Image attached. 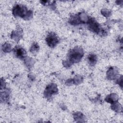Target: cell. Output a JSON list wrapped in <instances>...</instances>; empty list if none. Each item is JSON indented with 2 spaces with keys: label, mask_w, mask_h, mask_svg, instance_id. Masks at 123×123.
<instances>
[{
  "label": "cell",
  "mask_w": 123,
  "mask_h": 123,
  "mask_svg": "<svg viewBox=\"0 0 123 123\" xmlns=\"http://www.w3.org/2000/svg\"><path fill=\"white\" fill-rule=\"evenodd\" d=\"M13 13L15 16H20L24 18H29L31 17L30 12L27 11V10L25 7L17 5L13 10Z\"/></svg>",
  "instance_id": "obj_1"
},
{
  "label": "cell",
  "mask_w": 123,
  "mask_h": 123,
  "mask_svg": "<svg viewBox=\"0 0 123 123\" xmlns=\"http://www.w3.org/2000/svg\"><path fill=\"white\" fill-rule=\"evenodd\" d=\"M83 55V51L80 48H77L71 51L69 54L70 62L72 63L78 62Z\"/></svg>",
  "instance_id": "obj_2"
},
{
  "label": "cell",
  "mask_w": 123,
  "mask_h": 123,
  "mask_svg": "<svg viewBox=\"0 0 123 123\" xmlns=\"http://www.w3.org/2000/svg\"><path fill=\"white\" fill-rule=\"evenodd\" d=\"M46 41L49 47H54L58 43L59 39L54 33H51L47 37Z\"/></svg>",
  "instance_id": "obj_3"
},
{
  "label": "cell",
  "mask_w": 123,
  "mask_h": 123,
  "mask_svg": "<svg viewBox=\"0 0 123 123\" xmlns=\"http://www.w3.org/2000/svg\"><path fill=\"white\" fill-rule=\"evenodd\" d=\"M89 27L92 30L96 32H98L100 29L98 24L92 19H90L89 21Z\"/></svg>",
  "instance_id": "obj_4"
},
{
  "label": "cell",
  "mask_w": 123,
  "mask_h": 123,
  "mask_svg": "<svg viewBox=\"0 0 123 123\" xmlns=\"http://www.w3.org/2000/svg\"><path fill=\"white\" fill-rule=\"evenodd\" d=\"M57 91V88L56 87V86L54 85V84H51L48 86V87L46 88V95L47 97L48 96H50L51 94H54L55 92H56Z\"/></svg>",
  "instance_id": "obj_5"
},
{
  "label": "cell",
  "mask_w": 123,
  "mask_h": 123,
  "mask_svg": "<svg viewBox=\"0 0 123 123\" xmlns=\"http://www.w3.org/2000/svg\"><path fill=\"white\" fill-rule=\"evenodd\" d=\"M15 54L18 58H23L25 54V51L22 48H16L14 50Z\"/></svg>",
  "instance_id": "obj_6"
},
{
  "label": "cell",
  "mask_w": 123,
  "mask_h": 123,
  "mask_svg": "<svg viewBox=\"0 0 123 123\" xmlns=\"http://www.w3.org/2000/svg\"><path fill=\"white\" fill-rule=\"evenodd\" d=\"M88 62L89 63L92 65L93 66L97 62V57L94 54H90L88 57Z\"/></svg>",
  "instance_id": "obj_7"
}]
</instances>
